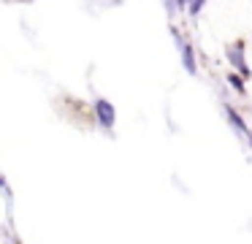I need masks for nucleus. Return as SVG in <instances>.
<instances>
[{"instance_id": "nucleus-5", "label": "nucleus", "mask_w": 252, "mask_h": 244, "mask_svg": "<svg viewBox=\"0 0 252 244\" xmlns=\"http://www.w3.org/2000/svg\"><path fill=\"white\" fill-rule=\"evenodd\" d=\"M203 5H206V0H192L190 8H187V11H190V16H198L203 11Z\"/></svg>"}, {"instance_id": "nucleus-8", "label": "nucleus", "mask_w": 252, "mask_h": 244, "mask_svg": "<svg viewBox=\"0 0 252 244\" xmlns=\"http://www.w3.org/2000/svg\"><path fill=\"white\" fill-rule=\"evenodd\" d=\"M190 3H192V0H176V5H179V8H185V5L190 8Z\"/></svg>"}, {"instance_id": "nucleus-9", "label": "nucleus", "mask_w": 252, "mask_h": 244, "mask_svg": "<svg viewBox=\"0 0 252 244\" xmlns=\"http://www.w3.org/2000/svg\"><path fill=\"white\" fill-rule=\"evenodd\" d=\"M0 187H3V190H8V184H6V182H3V179H0Z\"/></svg>"}, {"instance_id": "nucleus-4", "label": "nucleus", "mask_w": 252, "mask_h": 244, "mask_svg": "<svg viewBox=\"0 0 252 244\" xmlns=\"http://www.w3.org/2000/svg\"><path fill=\"white\" fill-rule=\"evenodd\" d=\"M225 117H228V122L233 125V128L239 130V133H250V130H247V122L239 117V111H236L233 106H228V103H225Z\"/></svg>"}, {"instance_id": "nucleus-2", "label": "nucleus", "mask_w": 252, "mask_h": 244, "mask_svg": "<svg viewBox=\"0 0 252 244\" xmlns=\"http://www.w3.org/2000/svg\"><path fill=\"white\" fill-rule=\"evenodd\" d=\"M225 57L230 60V65H233L241 76H250V65H247V60H244V43H233V46H228L225 49Z\"/></svg>"}, {"instance_id": "nucleus-10", "label": "nucleus", "mask_w": 252, "mask_h": 244, "mask_svg": "<svg viewBox=\"0 0 252 244\" xmlns=\"http://www.w3.org/2000/svg\"><path fill=\"white\" fill-rule=\"evenodd\" d=\"M247 139H250V146H252V133H247Z\"/></svg>"}, {"instance_id": "nucleus-6", "label": "nucleus", "mask_w": 252, "mask_h": 244, "mask_svg": "<svg viewBox=\"0 0 252 244\" xmlns=\"http://www.w3.org/2000/svg\"><path fill=\"white\" fill-rule=\"evenodd\" d=\"M228 81L233 84V90L239 92V95H247V90H244V84H241V79H239V76H228Z\"/></svg>"}, {"instance_id": "nucleus-3", "label": "nucleus", "mask_w": 252, "mask_h": 244, "mask_svg": "<svg viewBox=\"0 0 252 244\" xmlns=\"http://www.w3.org/2000/svg\"><path fill=\"white\" fill-rule=\"evenodd\" d=\"M95 117H98V122L103 125L106 130H111L114 128V106H111L109 101H106V98H98V101H95Z\"/></svg>"}, {"instance_id": "nucleus-1", "label": "nucleus", "mask_w": 252, "mask_h": 244, "mask_svg": "<svg viewBox=\"0 0 252 244\" xmlns=\"http://www.w3.org/2000/svg\"><path fill=\"white\" fill-rule=\"evenodd\" d=\"M171 35H174L176 46H179V54H182V63H185V70L190 76L198 73V63H195V54H192V46L187 41H182V35L176 33V27H171Z\"/></svg>"}, {"instance_id": "nucleus-7", "label": "nucleus", "mask_w": 252, "mask_h": 244, "mask_svg": "<svg viewBox=\"0 0 252 244\" xmlns=\"http://www.w3.org/2000/svg\"><path fill=\"white\" fill-rule=\"evenodd\" d=\"M176 8H179V5H176V0H165V11H168L171 16L176 14Z\"/></svg>"}]
</instances>
